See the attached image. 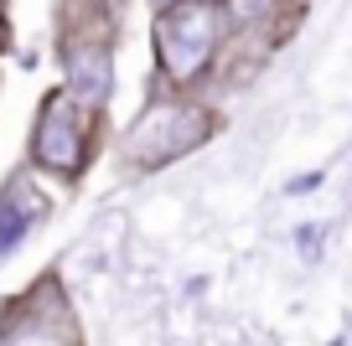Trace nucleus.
I'll list each match as a JSON object with an SVG mask.
<instances>
[{
    "mask_svg": "<svg viewBox=\"0 0 352 346\" xmlns=\"http://www.w3.org/2000/svg\"><path fill=\"white\" fill-rule=\"evenodd\" d=\"M228 21L218 0H176L151 16V93L208 98L228 57Z\"/></svg>",
    "mask_w": 352,
    "mask_h": 346,
    "instance_id": "1",
    "label": "nucleus"
},
{
    "mask_svg": "<svg viewBox=\"0 0 352 346\" xmlns=\"http://www.w3.org/2000/svg\"><path fill=\"white\" fill-rule=\"evenodd\" d=\"M109 145V108H88L67 93L63 83H52L36 98L32 135H26V171L42 176L52 186H83L88 171L104 161Z\"/></svg>",
    "mask_w": 352,
    "mask_h": 346,
    "instance_id": "2",
    "label": "nucleus"
},
{
    "mask_svg": "<svg viewBox=\"0 0 352 346\" xmlns=\"http://www.w3.org/2000/svg\"><path fill=\"white\" fill-rule=\"evenodd\" d=\"M223 135V114L212 98H187V93H151L130 124L114 140V161L130 176H155L166 165L208 150Z\"/></svg>",
    "mask_w": 352,
    "mask_h": 346,
    "instance_id": "3",
    "label": "nucleus"
},
{
    "mask_svg": "<svg viewBox=\"0 0 352 346\" xmlns=\"http://www.w3.org/2000/svg\"><path fill=\"white\" fill-rule=\"evenodd\" d=\"M114 47H120L114 0H63V16H57V67H63V88L78 104L109 108Z\"/></svg>",
    "mask_w": 352,
    "mask_h": 346,
    "instance_id": "4",
    "label": "nucleus"
},
{
    "mask_svg": "<svg viewBox=\"0 0 352 346\" xmlns=\"http://www.w3.org/2000/svg\"><path fill=\"white\" fill-rule=\"evenodd\" d=\"M0 346H83V325L52 269L0 305Z\"/></svg>",
    "mask_w": 352,
    "mask_h": 346,
    "instance_id": "5",
    "label": "nucleus"
},
{
    "mask_svg": "<svg viewBox=\"0 0 352 346\" xmlns=\"http://www.w3.org/2000/svg\"><path fill=\"white\" fill-rule=\"evenodd\" d=\"M47 217H52V192L42 186V176L16 165V171L0 181V253L21 249Z\"/></svg>",
    "mask_w": 352,
    "mask_h": 346,
    "instance_id": "6",
    "label": "nucleus"
}]
</instances>
